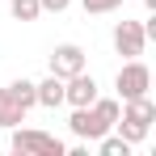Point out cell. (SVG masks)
I'll use <instances>...</instances> for the list:
<instances>
[{
  "mask_svg": "<svg viewBox=\"0 0 156 156\" xmlns=\"http://www.w3.org/2000/svg\"><path fill=\"white\" fill-rule=\"evenodd\" d=\"M152 122H156V105H152V97H135V101H122V114H118L114 131H118L131 148H135V144H144V139H148Z\"/></svg>",
  "mask_w": 156,
  "mask_h": 156,
  "instance_id": "6da1fadb",
  "label": "cell"
},
{
  "mask_svg": "<svg viewBox=\"0 0 156 156\" xmlns=\"http://www.w3.org/2000/svg\"><path fill=\"white\" fill-rule=\"evenodd\" d=\"M13 135H9V148L17 156H63V139H55V135H47V131H34V127H9Z\"/></svg>",
  "mask_w": 156,
  "mask_h": 156,
  "instance_id": "7a4b0ae2",
  "label": "cell"
},
{
  "mask_svg": "<svg viewBox=\"0 0 156 156\" xmlns=\"http://www.w3.org/2000/svg\"><path fill=\"white\" fill-rule=\"evenodd\" d=\"M114 89H118V101L148 97V89H152V68L144 63V55H139V59H127V63L118 68V76H114Z\"/></svg>",
  "mask_w": 156,
  "mask_h": 156,
  "instance_id": "3957f363",
  "label": "cell"
},
{
  "mask_svg": "<svg viewBox=\"0 0 156 156\" xmlns=\"http://www.w3.org/2000/svg\"><path fill=\"white\" fill-rule=\"evenodd\" d=\"M144 47H148V34H144V21H118L114 26V51L122 55V59H139L144 55Z\"/></svg>",
  "mask_w": 156,
  "mask_h": 156,
  "instance_id": "277c9868",
  "label": "cell"
},
{
  "mask_svg": "<svg viewBox=\"0 0 156 156\" xmlns=\"http://www.w3.org/2000/svg\"><path fill=\"white\" fill-rule=\"evenodd\" d=\"M51 76L59 80H68V76H76V72H84V47H76V42H59L51 51Z\"/></svg>",
  "mask_w": 156,
  "mask_h": 156,
  "instance_id": "5b68a950",
  "label": "cell"
},
{
  "mask_svg": "<svg viewBox=\"0 0 156 156\" xmlns=\"http://www.w3.org/2000/svg\"><path fill=\"white\" fill-rule=\"evenodd\" d=\"M68 127H72V135L84 139V144H97L105 131H110L101 118H97V110H93V105H76V110H72V118H68Z\"/></svg>",
  "mask_w": 156,
  "mask_h": 156,
  "instance_id": "8992f818",
  "label": "cell"
},
{
  "mask_svg": "<svg viewBox=\"0 0 156 156\" xmlns=\"http://www.w3.org/2000/svg\"><path fill=\"white\" fill-rule=\"evenodd\" d=\"M97 101V80H93V72H76V76L63 80V105H93Z\"/></svg>",
  "mask_w": 156,
  "mask_h": 156,
  "instance_id": "52a82bcc",
  "label": "cell"
},
{
  "mask_svg": "<svg viewBox=\"0 0 156 156\" xmlns=\"http://www.w3.org/2000/svg\"><path fill=\"white\" fill-rule=\"evenodd\" d=\"M26 114H30V110L17 101V93L4 84V89H0V127H4V131L17 127V122H26Z\"/></svg>",
  "mask_w": 156,
  "mask_h": 156,
  "instance_id": "ba28073f",
  "label": "cell"
},
{
  "mask_svg": "<svg viewBox=\"0 0 156 156\" xmlns=\"http://www.w3.org/2000/svg\"><path fill=\"white\" fill-rule=\"evenodd\" d=\"M34 101L42 105V110H55V105H63V80H59V76L34 80Z\"/></svg>",
  "mask_w": 156,
  "mask_h": 156,
  "instance_id": "9c48e42d",
  "label": "cell"
},
{
  "mask_svg": "<svg viewBox=\"0 0 156 156\" xmlns=\"http://www.w3.org/2000/svg\"><path fill=\"white\" fill-rule=\"evenodd\" d=\"M97 156H131V144L118 131H105L101 139H97Z\"/></svg>",
  "mask_w": 156,
  "mask_h": 156,
  "instance_id": "30bf717a",
  "label": "cell"
},
{
  "mask_svg": "<svg viewBox=\"0 0 156 156\" xmlns=\"http://www.w3.org/2000/svg\"><path fill=\"white\" fill-rule=\"evenodd\" d=\"M9 13H13V21H38L42 4L38 0H9Z\"/></svg>",
  "mask_w": 156,
  "mask_h": 156,
  "instance_id": "8fae6325",
  "label": "cell"
},
{
  "mask_svg": "<svg viewBox=\"0 0 156 156\" xmlns=\"http://www.w3.org/2000/svg\"><path fill=\"white\" fill-rule=\"evenodd\" d=\"M80 9H84L89 17H105V13H118L122 0H80Z\"/></svg>",
  "mask_w": 156,
  "mask_h": 156,
  "instance_id": "7c38bea8",
  "label": "cell"
},
{
  "mask_svg": "<svg viewBox=\"0 0 156 156\" xmlns=\"http://www.w3.org/2000/svg\"><path fill=\"white\" fill-rule=\"evenodd\" d=\"M9 89L17 93V101L26 105V110H34V105H38V101H34V80H26V76H21V80H13Z\"/></svg>",
  "mask_w": 156,
  "mask_h": 156,
  "instance_id": "4fadbf2b",
  "label": "cell"
},
{
  "mask_svg": "<svg viewBox=\"0 0 156 156\" xmlns=\"http://www.w3.org/2000/svg\"><path fill=\"white\" fill-rule=\"evenodd\" d=\"M38 4H42V13H63L72 0H38Z\"/></svg>",
  "mask_w": 156,
  "mask_h": 156,
  "instance_id": "5bb4252c",
  "label": "cell"
},
{
  "mask_svg": "<svg viewBox=\"0 0 156 156\" xmlns=\"http://www.w3.org/2000/svg\"><path fill=\"white\" fill-rule=\"evenodd\" d=\"M144 9H148V13H156V0H144Z\"/></svg>",
  "mask_w": 156,
  "mask_h": 156,
  "instance_id": "9a60e30c",
  "label": "cell"
}]
</instances>
